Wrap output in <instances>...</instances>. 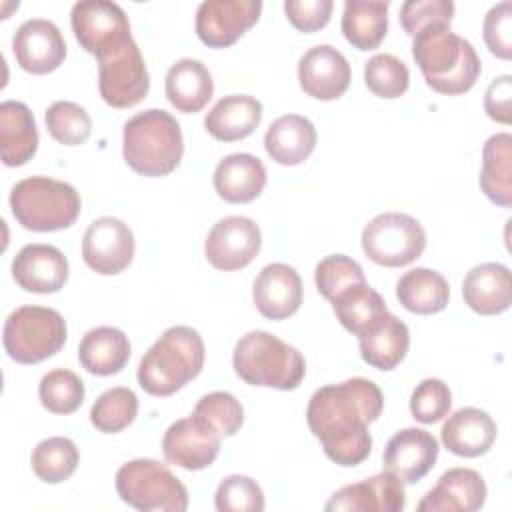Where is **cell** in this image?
Returning a JSON list of instances; mask_svg holds the SVG:
<instances>
[{"instance_id":"obj_1","label":"cell","mask_w":512,"mask_h":512,"mask_svg":"<svg viewBox=\"0 0 512 512\" xmlns=\"http://www.w3.org/2000/svg\"><path fill=\"white\" fill-rule=\"evenodd\" d=\"M384 396L368 378H350L318 388L306 408L310 432L338 466L362 464L372 450L368 424L378 420Z\"/></svg>"},{"instance_id":"obj_2","label":"cell","mask_w":512,"mask_h":512,"mask_svg":"<svg viewBox=\"0 0 512 512\" xmlns=\"http://www.w3.org/2000/svg\"><path fill=\"white\" fill-rule=\"evenodd\" d=\"M412 58L426 84L448 96L468 92L482 70L474 46L446 24L428 26L412 36Z\"/></svg>"},{"instance_id":"obj_3","label":"cell","mask_w":512,"mask_h":512,"mask_svg":"<svg viewBox=\"0 0 512 512\" xmlns=\"http://www.w3.org/2000/svg\"><path fill=\"white\" fill-rule=\"evenodd\" d=\"M204 356L206 348L198 330L172 326L142 356L138 384L152 396H170L202 372Z\"/></svg>"},{"instance_id":"obj_4","label":"cell","mask_w":512,"mask_h":512,"mask_svg":"<svg viewBox=\"0 0 512 512\" xmlns=\"http://www.w3.org/2000/svg\"><path fill=\"white\" fill-rule=\"evenodd\" d=\"M182 154V130L170 112L150 108L124 124L122 156L134 172L148 178L166 176L176 170Z\"/></svg>"},{"instance_id":"obj_5","label":"cell","mask_w":512,"mask_h":512,"mask_svg":"<svg viewBox=\"0 0 512 512\" xmlns=\"http://www.w3.org/2000/svg\"><path fill=\"white\" fill-rule=\"evenodd\" d=\"M232 366L246 384L276 390L298 388L306 374V362L298 348L264 330H252L236 342Z\"/></svg>"},{"instance_id":"obj_6","label":"cell","mask_w":512,"mask_h":512,"mask_svg":"<svg viewBox=\"0 0 512 512\" xmlns=\"http://www.w3.org/2000/svg\"><path fill=\"white\" fill-rule=\"evenodd\" d=\"M80 194L68 182L30 176L10 190V208L18 224L32 232L70 228L80 214Z\"/></svg>"},{"instance_id":"obj_7","label":"cell","mask_w":512,"mask_h":512,"mask_svg":"<svg viewBox=\"0 0 512 512\" xmlns=\"http://www.w3.org/2000/svg\"><path fill=\"white\" fill-rule=\"evenodd\" d=\"M116 492L122 502L140 512H184L188 508L186 486L168 466L152 458L122 464L116 472Z\"/></svg>"},{"instance_id":"obj_8","label":"cell","mask_w":512,"mask_h":512,"mask_svg":"<svg viewBox=\"0 0 512 512\" xmlns=\"http://www.w3.org/2000/svg\"><path fill=\"white\" fill-rule=\"evenodd\" d=\"M66 320L54 308L20 306L4 322L2 342L8 356L20 364H38L62 350Z\"/></svg>"},{"instance_id":"obj_9","label":"cell","mask_w":512,"mask_h":512,"mask_svg":"<svg viewBox=\"0 0 512 512\" xmlns=\"http://www.w3.org/2000/svg\"><path fill=\"white\" fill-rule=\"evenodd\" d=\"M362 250L378 266L398 268L412 264L426 248L422 224L402 212L374 216L362 230Z\"/></svg>"},{"instance_id":"obj_10","label":"cell","mask_w":512,"mask_h":512,"mask_svg":"<svg viewBox=\"0 0 512 512\" xmlns=\"http://www.w3.org/2000/svg\"><path fill=\"white\" fill-rule=\"evenodd\" d=\"M150 88V76L142 52L134 40L98 56V90L112 108H132Z\"/></svg>"},{"instance_id":"obj_11","label":"cell","mask_w":512,"mask_h":512,"mask_svg":"<svg viewBox=\"0 0 512 512\" xmlns=\"http://www.w3.org/2000/svg\"><path fill=\"white\" fill-rule=\"evenodd\" d=\"M70 22L80 46L96 58L132 40L126 12L106 0H82L72 6Z\"/></svg>"},{"instance_id":"obj_12","label":"cell","mask_w":512,"mask_h":512,"mask_svg":"<svg viewBox=\"0 0 512 512\" xmlns=\"http://www.w3.org/2000/svg\"><path fill=\"white\" fill-rule=\"evenodd\" d=\"M134 234L118 218H96L84 232L82 258L90 270L102 276L120 274L134 258Z\"/></svg>"},{"instance_id":"obj_13","label":"cell","mask_w":512,"mask_h":512,"mask_svg":"<svg viewBox=\"0 0 512 512\" xmlns=\"http://www.w3.org/2000/svg\"><path fill=\"white\" fill-rule=\"evenodd\" d=\"M262 234L258 224L246 216L218 220L204 242L206 260L224 272L246 268L260 252Z\"/></svg>"},{"instance_id":"obj_14","label":"cell","mask_w":512,"mask_h":512,"mask_svg":"<svg viewBox=\"0 0 512 512\" xmlns=\"http://www.w3.org/2000/svg\"><path fill=\"white\" fill-rule=\"evenodd\" d=\"M262 12L260 0H206L196 10V34L210 48L232 46Z\"/></svg>"},{"instance_id":"obj_15","label":"cell","mask_w":512,"mask_h":512,"mask_svg":"<svg viewBox=\"0 0 512 512\" xmlns=\"http://www.w3.org/2000/svg\"><path fill=\"white\" fill-rule=\"evenodd\" d=\"M220 438L208 422L190 414L168 426L162 438V452L170 464L184 470H204L218 458Z\"/></svg>"},{"instance_id":"obj_16","label":"cell","mask_w":512,"mask_h":512,"mask_svg":"<svg viewBox=\"0 0 512 512\" xmlns=\"http://www.w3.org/2000/svg\"><path fill=\"white\" fill-rule=\"evenodd\" d=\"M12 52L22 70L30 74H48L64 62L66 42L54 22L30 18L16 28Z\"/></svg>"},{"instance_id":"obj_17","label":"cell","mask_w":512,"mask_h":512,"mask_svg":"<svg viewBox=\"0 0 512 512\" xmlns=\"http://www.w3.org/2000/svg\"><path fill=\"white\" fill-rule=\"evenodd\" d=\"M438 452V442L430 432L404 428L396 432L384 448V470L398 476L404 484H416L434 468Z\"/></svg>"},{"instance_id":"obj_18","label":"cell","mask_w":512,"mask_h":512,"mask_svg":"<svg viewBox=\"0 0 512 512\" xmlns=\"http://www.w3.org/2000/svg\"><path fill=\"white\" fill-rule=\"evenodd\" d=\"M350 64L340 50L318 44L304 52L298 62L300 88L316 100H336L350 84Z\"/></svg>"},{"instance_id":"obj_19","label":"cell","mask_w":512,"mask_h":512,"mask_svg":"<svg viewBox=\"0 0 512 512\" xmlns=\"http://www.w3.org/2000/svg\"><path fill=\"white\" fill-rule=\"evenodd\" d=\"M406 506L404 482L384 470L372 478L348 484L332 494L326 510L346 512H400Z\"/></svg>"},{"instance_id":"obj_20","label":"cell","mask_w":512,"mask_h":512,"mask_svg":"<svg viewBox=\"0 0 512 512\" xmlns=\"http://www.w3.org/2000/svg\"><path fill=\"white\" fill-rule=\"evenodd\" d=\"M16 284L34 294H54L68 280L66 256L50 244H26L12 260Z\"/></svg>"},{"instance_id":"obj_21","label":"cell","mask_w":512,"mask_h":512,"mask_svg":"<svg viewBox=\"0 0 512 512\" xmlns=\"http://www.w3.org/2000/svg\"><path fill=\"white\" fill-rule=\"evenodd\" d=\"M300 274L282 262L264 266L252 286V300L268 320H284L298 312L302 304Z\"/></svg>"},{"instance_id":"obj_22","label":"cell","mask_w":512,"mask_h":512,"mask_svg":"<svg viewBox=\"0 0 512 512\" xmlns=\"http://www.w3.org/2000/svg\"><path fill=\"white\" fill-rule=\"evenodd\" d=\"M486 482L472 468L446 470L418 502L420 512H474L486 502Z\"/></svg>"},{"instance_id":"obj_23","label":"cell","mask_w":512,"mask_h":512,"mask_svg":"<svg viewBox=\"0 0 512 512\" xmlns=\"http://www.w3.org/2000/svg\"><path fill=\"white\" fill-rule=\"evenodd\" d=\"M498 428L492 416L480 408H460L448 416L440 430L444 448L456 456L476 458L486 454L494 440Z\"/></svg>"},{"instance_id":"obj_24","label":"cell","mask_w":512,"mask_h":512,"mask_svg":"<svg viewBox=\"0 0 512 512\" xmlns=\"http://www.w3.org/2000/svg\"><path fill=\"white\" fill-rule=\"evenodd\" d=\"M462 296L470 310L482 316L502 314L512 302L510 270L500 262L474 266L462 282Z\"/></svg>"},{"instance_id":"obj_25","label":"cell","mask_w":512,"mask_h":512,"mask_svg":"<svg viewBox=\"0 0 512 512\" xmlns=\"http://www.w3.org/2000/svg\"><path fill=\"white\" fill-rule=\"evenodd\" d=\"M266 184V168L262 160L248 152L224 156L214 170V188L218 196L232 204L256 200Z\"/></svg>"},{"instance_id":"obj_26","label":"cell","mask_w":512,"mask_h":512,"mask_svg":"<svg viewBox=\"0 0 512 512\" xmlns=\"http://www.w3.org/2000/svg\"><path fill=\"white\" fill-rule=\"evenodd\" d=\"M264 148L268 156L282 166L302 164L316 148V128L300 114L280 116L268 126Z\"/></svg>"},{"instance_id":"obj_27","label":"cell","mask_w":512,"mask_h":512,"mask_svg":"<svg viewBox=\"0 0 512 512\" xmlns=\"http://www.w3.org/2000/svg\"><path fill=\"white\" fill-rule=\"evenodd\" d=\"M262 120V104L248 94L220 98L204 118L210 136L220 142H236L250 136Z\"/></svg>"},{"instance_id":"obj_28","label":"cell","mask_w":512,"mask_h":512,"mask_svg":"<svg viewBox=\"0 0 512 512\" xmlns=\"http://www.w3.org/2000/svg\"><path fill=\"white\" fill-rule=\"evenodd\" d=\"M38 150V128L30 108L18 100L0 104V156L6 166L26 164Z\"/></svg>"},{"instance_id":"obj_29","label":"cell","mask_w":512,"mask_h":512,"mask_svg":"<svg viewBox=\"0 0 512 512\" xmlns=\"http://www.w3.org/2000/svg\"><path fill=\"white\" fill-rule=\"evenodd\" d=\"M214 94L210 70L194 58H182L168 68L166 98L184 114L200 112Z\"/></svg>"},{"instance_id":"obj_30","label":"cell","mask_w":512,"mask_h":512,"mask_svg":"<svg viewBox=\"0 0 512 512\" xmlns=\"http://www.w3.org/2000/svg\"><path fill=\"white\" fill-rule=\"evenodd\" d=\"M82 368L96 376L118 374L130 360L128 336L114 326H98L84 334L78 346Z\"/></svg>"},{"instance_id":"obj_31","label":"cell","mask_w":512,"mask_h":512,"mask_svg":"<svg viewBox=\"0 0 512 512\" xmlns=\"http://www.w3.org/2000/svg\"><path fill=\"white\" fill-rule=\"evenodd\" d=\"M362 360L376 370H394L406 356L410 346L408 326L394 314L386 312L360 338Z\"/></svg>"},{"instance_id":"obj_32","label":"cell","mask_w":512,"mask_h":512,"mask_svg":"<svg viewBox=\"0 0 512 512\" xmlns=\"http://www.w3.org/2000/svg\"><path fill=\"white\" fill-rule=\"evenodd\" d=\"M480 188L486 198L502 208L512 206V136L494 134L482 148Z\"/></svg>"},{"instance_id":"obj_33","label":"cell","mask_w":512,"mask_h":512,"mask_svg":"<svg viewBox=\"0 0 512 512\" xmlns=\"http://www.w3.org/2000/svg\"><path fill=\"white\" fill-rule=\"evenodd\" d=\"M396 298L412 314H436L448 306L450 286L436 270L412 268L396 282Z\"/></svg>"},{"instance_id":"obj_34","label":"cell","mask_w":512,"mask_h":512,"mask_svg":"<svg viewBox=\"0 0 512 512\" xmlns=\"http://www.w3.org/2000/svg\"><path fill=\"white\" fill-rule=\"evenodd\" d=\"M388 30V2L346 0L342 12V34L358 50L380 46Z\"/></svg>"},{"instance_id":"obj_35","label":"cell","mask_w":512,"mask_h":512,"mask_svg":"<svg viewBox=\"0 0 512 512\" xmlns=\"http://www.w3.org/2000/svg\"><path fill=\"white\" fill-rule=\"evenodd\" d=\"M332 308L340 324L354 336L366 334L388 312L384 298L368 286V282L354 284L332 300Z\"/></svg>"},{"instance_id":"obj_36","label":"cell","mask_w":512,"mask_h":512,"mask_svg":"<svg viewBox=\"0 0 512 512\" xmlns=\"http://www.w3.org/2000/svg\"><path fill=\"white\" fill-rule=\"evenodd\" d=\"M80 462V452L70 438L52 436L36 444L32 450V470L34 474L48 484H60L68 480Z\"/></svg>"},{"instance_id":"obj_37","label":"cell","mask_w":512,"mask_h":512,"mask_svg":"<svg viewBox=\"0 0 512 512\" xmlns=\"http://www.w3.org/2000/svg\"><path fill=\"white\" fill-rule=\"evenodd\" d=\"M138 414V398L126 386L102 392L90 408V422L104 434H116L128 428Z\"/></svg>"},{"instance_id":"obj_38","label":"cell","mask_w":512,"mask_h":512,"mask_svg":"<svg viewBox=\"0 0 512 512\" xmlns=\"http://www.w3.org/2000/svg\"><path fill=\"white\" fill-rule=\"evenodd\" d=\"M84 382L78 374L66 368L50 370L38 384L42 406L52 414H72L84 402Z\"/></svg>"},{"instance_id":"obj_39","label":"cell","mask_w":512,"mask_h":512,"mask_svg":"<svg viewBox=\"0 0 512 512\" xmlns=\"http://www.w3.org/2000/svg\"><path fill=\"white\" fill-rule=\"evenodd\" d=\"M44 120L50 136L64 146L84 144L92 132V120L88 112L70 100H58L50 104Z\"/></svg>"},{"instance_id":"obj_40","label":"cell","mask_w":512,"mask_h":512,"mask_svg":"<svg viewBox=\"0 0 512 512\" xmlns=\"http://www.w3.org/2000/svg\"><path fill=\"white\" fill-rule=\"evenodd\" d=\"M364 82L374 96L400 98L410 84L408 66L392 54H374L364 64Z\"/></svg>"},{"instance_id":"obj_41","label":"cell","mask_w":512,"mask_h":512,"mask_svg":"<svg viewBox=\"0 0 512 512\" xmlns=\"http://www.w3.org/2000/svg\"><path fill=\"white\" fill-rule=\"evenodd\" d=\"M314 282L318 292L332 302L346 288L366 282V276L362 266L350 256L330 254L318 262L314 272Z\"/></svg>"},{"instance_id":"obj_42","label":"cell","mask_w":512,"mask_h":512,"mask_svg":"<svg viewBox=\"0 0 512 512\" xmlns=\"http://www.w3.org/2000/svg\"><path fill=\"white\" fill-rule=\"evenodd\" d=\"M192 414L208 422L220 436H234L244 422L242 404L230 392H210L202 396Z\"/></svg>"},{"instance_id":"obj_43","label":"cell","mask_w":512,"mask_h":512,"mask_svg":"<svg viewBox=\"0 0 512 512\" xmlns=\"http://www.w3.org/2000/svg\"><path fill=\"white\" fill-rule=\"evenodd\" d=\"M218 512H260L264 510L262 488L244 474L226 476L214 494Z\"/></svg>"},{"instance_id":"obj_44","label":"cell","mask_w":512,"mask_h":512,"mask_svg":"<svg viewBox=\"0 0 512 512\" xmlns=\"http://www.w3.org/2000/svg\"><path fill=\"white\" fill-rule=\"evenodd\" d=\"M452 406V394L446 382L440 378L422 380L410 396L412 418L422 424H434L442 420Z\"/></svg>"},{"instance_id":"obj_45","label":"cell","mask_w":512,"mask_h":512,"mask_svg":"<svg viewBox=\"0 0 512 512\" xmlns=\"http://www.w3.org/2000/svg\"><path fill=\"white\" fill-rule=\"evenodd\" d=\"M454 16V2L450 0H408L400 6V24L406 34L416 36L420 30L446 24L450 26Z\"/></svg>"},{"instance_id":"obj_46","label":"cell","mask_w":512,"mask_h":512,"mask_svg":"<svg viewBox=\"0 0 512 512\" xmlns=\"http://www.w3.org/2000/svg\"><path fill=\"white\" fill-rule=\"evenodd\" d=\"M482 34L488 50L502 58L510 60L512 56V4L508 0L492 6L484 16Z\"/></svg>"},{"instance_id":"obj_47","label":"cell","mask_w":512,"mask_h":512,"mask_svg":"<svg viewBox=\"0 0 512 512\" xmlns=\"http://www.w3.org/2000/svg\"><path fill=\"white\" fill-rule=\"evenodd\" d=\"M332 0H286L284 12L300 32H316L324 28L332 14Z\"/></svg>"},{"instance_id":"obj_48","label":"cell","mask_w":512,"mask_h":512,"mask_svg":"<svg viewBox=\"0 0 512 512\" xmlns=\"http://www.w3.org/2000/svg\"><path fill=\"white\" fill-rule=\"evenodd\" d=\"M510 100H512V76L504 74L490 82L484 94L486 114L502 124H510Z\"/></svg>"}]
</instances>
